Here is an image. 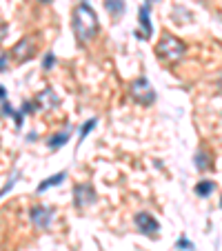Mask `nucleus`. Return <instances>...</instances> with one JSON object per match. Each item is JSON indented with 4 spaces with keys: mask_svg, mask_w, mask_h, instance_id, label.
Masks as SVG:
<instances>
[{
    "mask_svg": "<svg viewBox=\"0 0 222 251\" xmlns=\"http://www.w3.org/2000/svg\"><path fill=\"white\" fill-rule=\"evenodd\" d=\"M65 178H67V171H58V174H56V176H51V178H47V180H44V183H40V184H38V193L47 191L49 187H56V184L65 183Z\"/></svg>",
    "mask_w": 222,
    "mask_h": 251,
    "instance_id": "obj_11",
    "label": "nucleus"
},
{
    "mask_svg": "<svg viewBox=\"0 0 222 251\" xmlns=\"http://www.w3.org/2000/svg\"><path fill=\"white\" fill-rule=\"evenodd\" d=\"M138 23H140V27H142V34H138V38L149 40L151 34H154V27H151V20H149V2L138 9Z\"/></svg>",
    "mask_w": 222,
    "mask_h": 251,
    "instance_id": "obj_9",
    "label": "nucleus"
},
{
    "mask_svg": "<svg viewBox=\"0 0 222 251\" xmlns=\"http://www.w3.org/2000/svg\"><path fill=\"white\" fill-rule=\"evenodd\" d=\"M184 53H187V45L169 34H164L160 38V43L155 45V56L160 60H164V63H180L184 58Z\"/></svg>",
    "mask_w": 222,
    "mask_h": 251,
    "instance_id": "obj_2",
    "label": "nucleus"
},
{
    "mask_svg": "<svg viewBox=\"0 0 222 251\" xmlns=\"http://www.w3.org/2000/svg\"><path fill=\"white\" fill-rule=\"evenodd\" d=\"M220 207H222V200H220Z\"/></svg>",
    "mask_w": 222,
    "mask_h": 251,
    "instance_id": "obj_25",
    "label": "nucleus"
},
{
    "mask_svg": "<svg viewBox=\"0 0 222 251\" xmlns=\"http://www.w3.org/2000/svg\"><path fill=\"white\" fill-rule=\"evenodd\" d=\"M220 91H222V78H220Z\"/></svg>",
    "mask_w": 222,
    "mask_h": 251,
    "instance_id": "obj_23",
    "label": "nucleus"
},
{
    "mask_svg": "<svg viewBox=\"0 0 222 251\" xmlns=\"http://www.w3.org/2000/svg\"><path fill=\"white\" fill-rule=\"evenodd\" d=\"M7 31H9L7 23H2V20H0V40H5V38H7Z\"/></svg>",
    "mask_w": 222,
    "mask_h": 251,
    "instance_id": "obj_18",
    "label": "nucleus"
},
{
    "mask_svg": "<svg viewBox=\"0 0 222 251\" xmlns=\"http://www.w3.org/2000/svg\"><path fill=\"white\" fill-rule=\"evenodd\" d=\"M93 203H96V189L89 183H80L73 187V205H76V209H85Z\"/></svg>",
    "mask_w": 222,
    "mask_h": 251,
    "instance_id": "obj_6",
    "label": "nucleus"
},
{
    "mask_svg": "<svg viewBox=\"0 0 222 251\" xmlns=\"http://www.w3.org/2000/svg\"><path fill=\"white\" fill-rule=\"evenodd\" d=\"M147 2H149V5H151V2H155V0H147Z\"/></svg>",
    "mask_w": 222,
    "mask_h": 251,
    "instance_id": "obj_24",
    "label": "nucleus"
},
{
    "mask_svg": "<svg viewBox=\"0 0 222 251\" xmlns=\"http://www.w3.org/2000/svg\"><path fill=\"white\" fill-rule=\"evenodd\" d=\"M129 93H131V98H133L138 105H154L155 102V91H154V87H151V82L147 80L145 76L135 78V80L131 82Z\"/></svg>",
    "mask_w": 222,
    "mask_h": 251,
    "instance_id": "obj_3",
    "label": "nucleus"
},
{
    "mask_svg": "<svg viewBox=\"0 0 222 251\" xmlns=\"http://www.w3.org/2000/svg\"><path fill=\"white\" fill-rule=\"evenodd\" d=\"M105 7L113 18H120L122 11H125V0H105Z\"/></svg>",
    "mask_w": 222,
    "mask_h": 251,
    "instance_id": "obj_12",
    "label": "nucleus"
},
{
    "mask_svg": "<svg viewBox=\"0 0 222 251\" xmlns=\"http://www.w3.org/2000/svg\"><path fill=\"white\" fill-rule=\"evenodd\" d=\"M27 140H38V134H36V131H31V134H27Z\"/></svg>",
    "mask_w": 222,
    "mask_h": 251,
    "instance_id": "obj_21",
    "label": "nucleus"
},
{
    "mask_svg": "<svg viewBox=\"0 0 222 251\" xmlns=\"http://www.w3.org/2000/svg\"><path fill=\"white\" fill-rule=\"evenodd\" d=\"M0 100H2V102L7 100V91H5V87H2V85H0Z\"/></svg>",
    "mask_w": 222,
    "mask_h": 251,
    "instance_id": "obj_20",
    "label": "nucleus"
},
{
    "mask_svg": "<svg viewBox=\"0 0 222 251\" xmlns=\"http://www.w3.org/2000/svg\"><path fill=\"white\" fill-rule=\"evenodd\" d=\"M209 164H211L209 162V154L204 149H200L198 154H196V167H198L200 171H204V169H209Z\"/></svg>",
    "mask_w": 222,
    "mask_h": 251,
    "instance_id": "obj_14",
    "label": "nucleus"
},
{
    "mask_svg": "<svg viewBox=\"0 0 222 251\" xmlns=\"http://www.w3.org/2000/svg\"><path fill=\"white\" fill-rule=\"evenodd\" d=\"M69 136H71V129H65V131H60V134H56V136H51V138H49V149H60V147H65L69 142Z\"/></svg>",
    "mask_w": 222,
    "mask_h": 251,
    "instance_id": "obj_10",
    "label": "nucleus"
},
{
    "mask_svg": "<svg viewBox=\"0 0 222 251\" xmlns=\"http://www.w3.org/2000/svg\"><path fill=\"white\" fill-rule=\"evenodd\" d=\"M53 65H56V56H53L51 51L44 53V58H43V69H44V71H49V69H51Z\"/></svg>",
    "mask_w": 222,
    "mask_h": 251,
    "instance_id": "obj_16",
    "label": "nucleus"
},
{
    "mask_svg": "<svg viewBox=\"0 0 222 251\" xmlns=\"http://www.w3.org/2000/svg\"><path fill=\"white\" fill-rule=\"evenodd\" d=\"M133 225H135V229H138V231L145 233V236H149V238H155V236H158V231H160L158 220H155L149 211H138V213H135V216H133Z\"/></svg>",
    "mask_w": 222,
    "mask_h": 251,
    "instance_id": "obj_5",
    "label": "nucleus"
},
{
    "mask_svg": "<svg viewBox=\"0 0 222 251\" xmlns=\"http://www.w3.org/2000/svg\"><path fill=\"white\" fill-rule=\"evenodd\" d=\"M40 2H44V5H49V2H51V0H40Z\"/></svg>",
    "mask_w": 222,
    "mask_h": 251,
    "instance_id": "obj_22",
    "label": "nucleus"
},
{
    "mask_svg": "<svg viewBox=\"0 0 222 251\" xmlns=\"http://www.w3.org/2000/svg\"><path fill=\"white\" fill-rule=\"evenodd\" d=\"M29 218H31V222H34L38 229H49V225H51V220H53V209H49V207H31L29 209Z\"/></svg>",
    "mask_w": 222,
    "mask_h": 251,
    "instance_id": "obj_7",
    "label": "nucleus"
},
{
    "mask_svg": "<svg viewBox=\"0 0 222 251\" xmlns=\"http://www.w3.org/2000/svg\"><path fill=\"white\" fill-rule=\"evenodd\" d=\"M71 27H73V34H76L78 45H87L96 38L98 34V18H96V11L87 5V2H80L76 5L71 16Z\"/></svg>",
    "mask_w": 222,
    "mask_h": 251,
    "instance_id": "obj_1",
    "label": "nucleus"
},
{
    "mask_svg": "<svg viewBox=\"0 0 222 251\" xmlns=\"http://www.w3.org/2000/svg\"><path fill=\"white\" fill-rule=\"evenodd\" d=\"M176 247H178V249H187V251H189V249H193V245L187 240V238H180V240L176 242Z\"/></svg>",
    "mask_w": 222,
    "mask_h": 251,
    "instance_id": "obj_17",
    "label": "nucleus"
},
{
    "mask_svg": "<svg viewBox=\"0 0 222 251\" xmlns=\"http://www.w3.org/2000/svg\"><path fill=\"white\" fill-rule=\"evenodd\" d=\"M58 102H60V98L53 93V89H43L36 96L34 105H36V109H53V107H58Z\"/></svg>",
    "mask_w": 222,
    "mask_h": 251,
    "instance_id": "obj_8",
    "label": "nucleus"
},
{
    "mask_svg": "<svg viewBox=\"0 0 222 251\" xmlns=\"http://www.w3.org/2000/svg\"><path fill=\"white\" fill-rule=\"evenodd\" d=\"M96 122H98V118H89V120L85 122V125H82V129H80V142L85 140V138H87V134H89V131H91L93 127H96Z\"/></svg>",
    "mask_w": 222,
    "mask_h": 251,
    "instance_id": "obj_15",
    "label": "nucleus"
},
{
    "mask_svg": "<svg viewBox=\"0 0 222 251\" xmlns=\"http://www.w3.org/2000/svg\"><path fill=\"white\" fill-rule=\"evenodd\" d=\"M213 189H216V183H213V180H200V183L196 184V193H198L200 198H207V196H211Z\"/></svg>",
    "mask_w": 222,
    "mask_h": 251,
    "instance_id": "obj_13",
    "label": "nucleus"
},
{
    "mask_svg": "<svg viewBox=\"0 0 222 251\" xmlns=\"http://www.w3.org/2000/svg\"><path fill=\"white\" fill-rule=\"evenodd\" d=\"M36 47H38V43H36L34 36H24V38H20L18 43L14 45V49H11V60L18 65L27 63V60H31L36 56Z\"/></svg>",
    "mask_w": 222,
    "mask_h": 251,
    "instance_id": "obj_4",
    "label": "nucleus"
},
{
    "mask_svg": "<svg viewBox=\"0 0 222 251\" xmlns=\"http://www.w3.org/2000/svg\"><path fill=\"white\" fill-rule=\"evenodd\" d=\"M7 60H9V56H0V71L7 69Z\"/></svg>",
    "mask_w": 222,
    "mask_h": 251,
    "instance_id": "obj_19",
    "label": "nucleus"
}]
</instances>
